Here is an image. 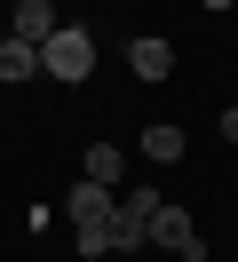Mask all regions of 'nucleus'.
<instances>
[{
    "mask_svg": "<svg viewBox=\"0 0 238 262\" xmlns=\"http://www.w3.org/2000/svg\"><path fill=\"white\" fill-rule=\"evenodd\" d=\"M48 32H56V0H16V16H8V40H32V48H40Z\"/></svg>",
    "mask_w": 238,
    "mask_h": 262,
    "instance_id": "obj_4",
    "label": "nucleus"
},
{
    "mask_svg": "<svg viewBox=\"0 0 238 262\" xmlns=\"http://www.w3.org/2000/svg\"><path fill=\"white\" fill-rule=\"evenodd\" d=\"M151 246H167V254H183V262H206L199 230H190V214L175 207V199H159V207H151Z\"/></svg>",
    "mask_w": 238,
    "mask_h": 262,
    "instance_id": "obj_2",
    "label": "nucleus"
},
{
    "mask_svg": "<svg viewBox=\"0 0 238 262\" xmlns=\"http://www.w3.org/2000/svg\"><path fill=\"white\" fill-rule=\"evenodd\" d=\"M222 135H230V143H238V112H222Z\"/></svg>",
    "mask_w": 238,
    "mask_h": 262,
    "instance_id": "obj_9",
    "label": "nucleus"
},
{
    "mask_svg": "<svg viewBox=\"0 0 238 262\" xmlns=\"http://www.w3.org/2000/svg\"><path fill=\"white\" fill-rule=\"evenodd\" d=\"M199 8H238V0H199Z\"/></svg>",
    "mask_w": 238,
    "mask_h": 262,
    "instance_id": "obj_10",
    "label": "nucleus"
},
{
    "mask_svg": "<svg viewBox=\"0 0 238 262\" xmlns=\"http://www.w3.org/2000/svg\"><path fill=\"white\" fill-rule=\"evenodd\" d=\"M119 143H88V159H79V175H88V183H103V191H111V183H119Z\"/></svg>",
    "mask_w": 238,
    "mask_h": 262,
    "instance_id": "obj_6",
    "label": "nucleus"
},
{
    "mask_svg": "<svg viewBox=\"0 0 238 262\" xmlns=\"http://www.w3.org/2000/svg\"><path fill=\"white\" fill-rule=\"evenodd\" d=\"M40 72H56L63 88H79L95 72V32H88V24H56V32L40 40Z\"/></svg>",
    "mask_w": 238,
    "mask_h": 262,
    "instance_id": "obj_1",
    "label": "nucleus"
},
{
    "mask_svg": "<svg viewBox=\"0 0 238 262\" xmlns=\"http://www.w3.org/2000/svg\"><path fill=\"white\" fill-rule=\"evenodd\" d=\"M111 207H119V191H103V183H88V175L63 191V214H72V230H103V223H111Z\"/></svg>",
    "mask_w": 238,
    "mask_h": 262,
    "instance_id": "obj_3",
    "label": "nucleus"
},
{
    "mask_svg": "<svg viewBox=\"0 0 238 262\" xmlns=\"http://www.w3.org/2000/svg\"><path fill=\"white\" fill-rule=\"evenodd\" d=\"M40 72V48L32 40H0V80H32Z\"/></svg>",
    "mask_w": 238,
    "mask_h": 262,
    "instance_id": "obj_7",
    "label": "nucleus"
},
{
    "mask_svg": "<svg viewBox=\"0 0 238 262\" xmlns=\"http://www.w3.org/2000/svg\"><path fill=\"white\" fill-rule=\"evenodd\" d=\"M127 72H135V80H167L175 48H167V40H135V48H127Z\"/></svg>",
    "mask_w": 238,
    "mask_h": 262,
    "instance_id": "obj_5",
    "label": "nucleus"
},
{
    "mask_svg": "<svg viewBox=\"0 0 238 262\" xmlns=\"http://www.w3.org/2000/svg\"><path fill=\"white\" fill-rule=\"evenodd\" d=\"M143 151H151L159 167H167V159H183V127H175V119H159V127H143Z\"/></svg>",
    "mask_w": 238,
    "mask_h": 262,
    "instance_id": "obj_8",
    "label": "nucleus"
}]
</instances>
